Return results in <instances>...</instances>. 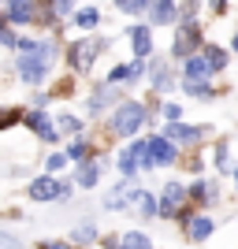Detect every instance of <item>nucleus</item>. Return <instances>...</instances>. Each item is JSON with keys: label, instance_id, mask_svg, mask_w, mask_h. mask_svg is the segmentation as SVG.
I'll return each mask as SVG.
<instances>
[{"label": "nucleus", "instance_id": "f257e3e1", "mask_svg": "<svg viewBox=\"0 0 238 249\" xmlns=\"http://www.w3.org/2000/svg\"><path fill=\"white\" fill-rule=\"evenodd\" d=\"M52 56H56V49H52V45H37V52H34V56H22V60H19V74H22V82H30V86L45 82Z\"/></svg>", "mask_w": 238, "mask_h": 249}, {"label": "nucleus", "instance_id": "f03ea898", "mask_svg": "<svg viewBox=\"0 0 238 249\" xmlns=\"http://www.w3.org/2000/svg\"><path fill=\"white\" fill-rule=\"evenodd\" d=\"M142 123H145V108L138 101H123L119 108H115V115H112V130H115V134H123V138L138 134Z\"/></svg>", "mask_w": 238, "mask_h": 249}, {"label": "nucleus", "instance_id": "7ed1b4c3", "mask_svg": "<svg viewBox=\"0 0 238 249\" xmlns=\"http://www.w3.org/2000/svg\"><path fill=\"white\" fill-rule=\"evenodd\" d=\"M201 45V30H197V22L194 19H183V26H179V34H175V45H171V52L175 56H194V49Z\"/></svg>", "mask_w": 238, "mask_h": 249}, {"label": "nucleus", "instance_id": "20e7f679", "mask_svg": "<svg viewBox=\"0 0 238 249\" xmlns=\"http://www.w3.org/2000/svg\"><path fill=\"white\" fill-rule=\"evenodd\" d=\"M67 197V186L63 182H56V178H34L30 182V201H63Z\"/></svg>", "mask_w": 238, "mask_h": 249}, {"label": "nucleus", "instance_id": "39448f33", "mask_svg": "<svg viewBox=\"0 0 238 249\" xmlns=\"http://www.w3.org/2000/svg\"><path fill=\"white\" fill-rule=\"evenodd\" d=\"M97 52H101V41H74V49H71V67L74 71H90L93 67V60H97Z\"/></svg>", "mask_w": 238, "mask_h": 249}, {"label": "nucleus", "instance_id": "423d86ee", "mask_svg": "<svg viewBox=\"0 0 238 249\" xmlns=\"http://www.w3.org/2000/svg\"><path fill=\"white\" fill-rule=\"evenodd\" d=\"M22 119H26V126H30V130H37V138H41V142H56V123H52V119L41 112V108L26 112Z\"/></svg>", "mask_w": 238, "mask_h": 249}, {"label": "nucleus", "instance_id": "0eeeda50", "mask_svg": "<svg viewBox=\"0 0 238 249\" xmlns=\"http://www.w3.org/2000/svg\"><path fill=\"white\" fill-rule=\"evenodd\" d=\"M145 145H149V156H153V164H175V145H171L167 138L156 134V138H149Z\"/></svg>", "mask_w": 238, "mask_h": 249}, {"label": "nucleus", "instance_id": "6e6552de", "mask_svg": "<svg viewBox=\"0 0 238 249\" xmlns=\"http://www.w3.org/2000/svg\"><path fill=\"white\" fill-rule=\"evenodd\" d=\"M183 197H186V190L179 186V182L164 186V201H160V212H164V216H175V212H179V205H183Z\"/></svg>", "mask_w": 238, "mask_h": 249}, {"label": "nucleus", "instance_id": "1a4fd4ad", "mask_svg": "<svg viewBox=\"0 0 238 249\" xmlns=\"http://www.w3.org/2000/svg\"><path fill=\"white\" fill-rule=\"evenodd\" d=\"M167 142H197L201 138V126H186V123H167L164 126Z\"/></svg>", "mask_w": 238, "mask_h": 249}, {"label": "nucleus", "instance_id": "9d476101", "mask_svg": "<svg viewBox=\"0 0 238 249\" xmlns=\"http://www.w3.org/2000/svg\"><path fill=\"white\" fill-rule=\"evenodd\" d=\"M186 231H190V238H194V242H205L208 234L216 231V223H212L208 216H194V219H186Z\"/></svg>", "mask_w": 238, "mask_h": 249}, {"label": "nucleus", "instance_id": "9b49d317", "mask_svg": "<svg viewBox=\"0 0 238 249\" xmlns=\"http://www.w3.org/2000/svg\"><path fill=\"white\" fill-rule=\"evenodd\" d=\"M153 22L156 26L175 22V0H153Z\"/></svg>", "mask_w": 238, "mask_h": 249}, {"label": "nucleus", "instance_id": "f8f14e48", "mask_svg": "<svg viewBox=\"0 0 238 249\" xmlns=\"http://www.w3.org/2000/svg\"><path fill=\"white\" fill-rule=\"evenodd\" d=\"M130 37H134V52L138 56H149V52H153V30H149V26H134Z\"/></svg>", "mask_w": 238, "mask_h": 249}, {"label": "nucleus", "instance_id": "ddd939ff", "mask_svg": "<svg viewBox=\"0 0 238 249\" xmlns=\"http://www.w3.org/2000/svg\"><path fill=\"white\" fill-rule=\"evenodd\" d=\"M208 74L212 71H208V63L201 60V56H190L186 60V82H201V78H208Z\"/></svg>", "mask_w": 238, "mask_h": 249}, {"label": "nucleus", "instance_id": "4468645a", "mask_svg": "<svg viewBox=\"0 0 238 249\" xmlns=\"http://www.w3.org/2000/svg\"><path fill=\"white\" fill-rule=\"evenodd\" d=\"M201 60L208 63V71H223V67H227V52H223V49H216V45H208Z\"/></svg>", "mask_w": 238, "mask_h": 249}, {"label": "nucleus", "instance_id": "2eb2a0df", "mask_svg": "<svg viewBox=\"0 0 238 249\" xmlns=\"http://www.w3.org/2000/svg\"><path fill=\"white\" fill-rule=\"evenodd\" d=\"M119 249H153V242L145 238L142 231H127L123 238H119Z\"/></svg>", "mask_w": 238, "mask_h": 249}, {"label": "nucleus", "instance_id": "dca6fc26", "mask_svg": "<svg viewBox=\"0 0 238 249\" xmlns=\"http://www.w3.org/2000/svg\"><path fill=\"white\" fill-rule=\"evenodd\" d=\"M138 71H142V67H138V63H119V67H112V74H108V82H130V78H138Z\"/></svg>", "mask_w": 238, "mask_h": 249}, {"label": "nucleus", "instance_id": "f3484780", "mask_svg": "<svg viewBox=\"0 0 238 249\" xmlns=\"http://www.w3.org/2000/svg\"><path fill=\"white\" fill-rule=\"evenodd\" d=\"M30 15H34V0H11V11H8L11 22H26Z\"/></svg>", "mask_w": 238, "mask_h": 249}, {"label": "nucleus", "instance_id": "a211bd4d", "mask_svg": "<svg viewBox=\"0 0 238 249\" xmlns=\"http://www.w3.org/2000/svg\"><path fill=\"white\" fill-rule=\"evenodd\" d=\"M134 197H142V194H138L134 186H127L123 194H112V197H108V208H123V205H130Z\"/></svg>", "mask_w": 238, "mask_h": 249}, {"label": "nucleus", "instance_id": "6ab92c4d", "mask_svg": "<svg viewBox=\"0 0 238 249\" xmlns=\"http://www.w3.org/2000/svg\"><path fill=\"white\" fill-rule=\"evenodd\" d=\"M97 175H101V167H97V164H82V167H78V182H82V186H93Z\"/></svg>", "mask_w": 238, "mask_h": 249}, {"label": "nucleus", "instance_id": "aec40b11", "mask_svg": "<svg viewBox=\"0 0 238 249\" xmlns=\"http://www.w3.org/2000/svg\"><path fill=\"white\" fill-rule=\"evenodd\" d=\"M56 130H60V134H78V130H82V123H78L74 115H60V123H56Z\"/></svg>", "mask_w": 238, "mask_h": 249}, {"label": "nucleus", "instance_id": "412c9836", "mask_svg": "<svg viewBox=\"0 0 238 249\" xmlns=\"http://www.w3.org/2000/svg\"><path fill=\"white\" fill-rule=\"evenodd\" d=\"M119 171H123V175H134V171H138V153H134V149L119 156Z\"/></svg>", "mask_w": 238, "mask_h": 249}, {"label": "nucleus", "instance_id": "4be33fe9", "mask_svg": "<svg viewBox=\"0 0 238 249\" xmlns=\"http://www.w3.org/2000/svg\"><path fill=\"white\" fill-rule=\"evenodd\" d=\"M97 19H101V11H97V8H82V11H78V26H86V30L97 26Z\"/></svg>", "mask_w": 238, "mask_h": 249}, {"label": "nucleus", "instance_id": "5701e85b", "mask_svg": "<svg viewBox=\"0 0 238 249\" xmlns=\"http://www.w3.org/2000/svg\"><path fill=\"white\" fill-rule=\"evenodd\" d=\"M115 8L127 15H138V11H145V0H115Z\"/></svg>", "mask_w": 238, "mask_h": 249}, {"label": "nucleus", "instance_id": "b1692460", "mask_svg": "<svg viewBox=\"0 0 238 249\" xmlns=\"http://www.w3.org/2000/svg\"><path fill=\"white\" fill-rule=\"evenodd\" d=\"M153 86H156V89H167V86H171V74H167V67H153Z\"/></svg>", "mask_w": 238, "mask_h": 249}, {"label": "nucleus", "instance_id": "393cba45", "mask_svg": "<svg viewBox=\"0 0 238 249\" xmlns=\"http://www.w3.org/2000/svg\"><path fill=\"white\" fill-rule=\"evenodd\" d=\"M97 238V231L90 227V223H82V227H74V242H93Z\"/></svg>", "mask_w": 238, "mask_h": 249}, {"label": "nucleus", "instance_id": "a878e982", "mask_svg": "<svg viewBox=\"0 0 238 249\" xmlns=\"http://www.w3.org/2000/svg\"><path fill=\"white\" fill-rule=\"evenodd\" d=\"M186 89L194 97H212V86H208V82H186Z\"/></svg>", "mask_w": 238, "mask_h": 249}, {"label": "nucleus", "instance_id": "bb28decb", "mask_svg": "<svg viewBox=\"0 0 238 249\" xmlns=\"http://www.w3.org/2000/svg\"><path fill=\"white\" fill-rule=\"evenodd\" d=\"M45 164H49V171H60V167L67 164V153H52L49 160H45Z\"/></svg>", "mask_w": 238, "mask_h": 249}, {"label": "nucleus", "instance_id": "cd10ccee", "mask_svg": "<svg viewBox=\"0 0 238 249\" xmlns=\"http://www.w3.org/2000/svg\"><path fill=\"white\" fill-rule=\"evenodd\" d=\"M0 249H22V242L15 238V234H4V231H0Z\"/></svg>", "mask_w": 238, "mask_h": 249}, {"label": "nucleus", "instance_id": "c85d7f7f", "mask_svg": "<svg viewBox=\"0 0 238 249\" xmlns=\"http://www.w3.org/2000/svg\"><path fill=\"white\" fill-rule=\"evenodd\" d=\"M142 212H145V216H153V212H160V205H156V197H149V194H142Z\"/></svg>", "mask_w": 238, "mask_h": 249}, {"label": "nucleus", "instance_id": "c756f323", "mask_svg": "<svg viewBox=\"0 0 238 249\" xmlns=\"http://www.w3.org/2000/svg\"><path fill=\"white\" fill-rule=\"evenodd\" d=\"M0 45H19V37H15V34H11L4 22H0Z\"/></svg>", "mask_w": 238, "mask_h": 249}, {"label": "nucleus", "instance_id": "7c9ffc66", "mask_svg": "<svg viewBox=\"0 0 238 249\" xmlns=\"http://www.w3.org/2000/svg\"><path fill=\"white\" fill-rule=\"evenodd\" d=\"M194 197H197V201L212 197V186H205V182H197V186H194Z\"/></svg>", "mask_w": 238, "mask_h": 249}, {"label": "nucleus", "instance_id": "2f4dec72", "mask_svg": "<svg viewBox=\"0 0 238 249\" xmlns=\"http://www.w3.org/2000/svg\"><path fill=\"white\" fill-rule=\"evenodd\" d=\"M82 153H86V145L78 142V138H74V142H71V149H67V156H82Z\"/></svg>", "mask_w": 238, "mask_h": 249}, {"label": "nucleus", "instance_id": "473e14b6", "mask_svg": "<svg viewBox=\"0 0 238 249\" xmlns=\"http://www.w3.org/2000/svg\"><path fill=\"white\" fill-rule=\"evenodd\" d=\"M164 115L171 119V123H179V104H167V108H164Z\"/></svg>", "mask_w": 238, "mask_h": 249}, {"label": "nucleus", "instance_id": "72a5a7b5", "mask_svg": "<svg viewBox=\"0 0 238 249\" xmlns=\"http://www.w3.org/2000/svg\"><path fill=\"white\" fill-rule=\"evenodd\" d=\"M45 249H67V242H49Z\"/></svg>", "mask_w": 238, "mask_h": 249}, {"label": "nucleus", "instance_id": "f704fd0d", "mask_svg": "<svg viewBox=\"0 0 238 249\" xmlns=\"http://www.w3.org/2000/svg\"><path fill=\"white\" fill-rule=\"evenodd\" d=\"M231 45H235V52H238V37H235V41H231Z\"/></svg>", "mask_w": 238, "mask_h": 249}, {"label": "nucleus", "instance_id": "c9c22d12", "mask_svg": "<svg viewBox=\"0 0 238 249\" xmlns=\"http://www.w3.org/2000/svg\"><path fill=\"white\" fill-rule=\"evenodd\" d=\"M235 182H238V171H235Z\"/></svg>", "mask_w": 238, "mask_h": 249}]
</instances>
